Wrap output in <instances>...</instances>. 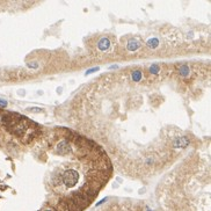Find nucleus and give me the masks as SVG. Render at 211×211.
I'll return each mask as SVG.
<instances>
[{"mask_svg":"<svg viewBox=\"0 0 211 211\" xmlns=\"http://www.w3.org/2000/svg\"><path fill=\"white\" fill-rule=\"evenodd\" d=\"M109 211H151L147 208L145 209H130V208H124V206H121V208H114Z\"/></svg>","mask_w":211,"mask_h":211,"instance_id":"nucleus-1","label":"nucleus"},{"mask_svg":"<svg viewBox=\"0 0 211 211\" xmlns=\"http://www.w3.org/2000/svg\"><path fill=\"white\" fill-rule=\"evenodd\" d=\"M6 104H7V102H6V101H4V100H0V105H1V107H3V105L5 107Z\"/></svg>","mask_w":211,"mask_h":211,"instance_id":"nucleus-2","label":"nucleus"}]
</instances>
